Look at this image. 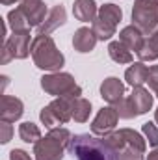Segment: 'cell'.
Returning <instances> with one entry per match:
<instances>
[{"label": "cell", "instance_id": "cell-1", "mask_svg": "<svg viewBox=\"0 0 158 160\" xmlns=\"http://www.w3.org/2000/svg\"><path fill=\"white\" fill-rule=\"evenodd\" d=\"M104 142L112 147L117 160H143L147 142L143 136L132 128H119L106 136H102Z\"/></svg>", "mask_w": 158, "mask_h": 160}, {"label": "cell", "instance_id": "cell-2", "mask_svg": "<svg viewBox=\"0 0 158 160\" xmlns=\"http://www.w3.org/2000/svg\"><path fill=\"white\" fill-rule=\"evenodd\" d=\"M69 151L77 160H117L104 138H95L91 134H75L69 143Z\"/></svg>", "mask_w": 158, "mask_h": 160}, {"label": "cell", "instance_id": "cell-3", "mask_svg": "<svg viewBox=\"0 0 158 160\" xmlns=\"http://www.w3.org/2000/svg\"><path fill=\"white\" fill-rule=\"evenodd\" d=\"M73 140V134L63 127L48 128V134L43 136L37 143H34V155L36 160H62L65 149H69V143Z\"/></svg>", "mask_w": 158, "mask_h": 160}, {"label": "cell", "instance_id": "cell-4", "mask_svg": "<svg viewBox=\"0 0 158 160\" xmlns=\"http://www.w3.org/2000/svg\"><path fill=\"white\" fill-rule=\"evenodd\" d=\"M32 60L36 67L48 73L62 71V67L65 65V56L58 50L50 36H36L32 39Z\"/></svg>", "mask_w": 158, "mask_h": 160}, {"label": "cell", "instance_id": "cell-5", "mask_svg": "<svg viewBox=\"0 0 158 160\" xmlns=\"http://www.w3.org/2000/svg\"><path fill=\"white\" fill-rule=\"evenodd\" d=\"M41 88L45 93L54 97H65V99H77L82 95V88L75 82V77L69 73H48L41 77Z\"/></svg>", "mask_w": 158, "mask_h": 160}, {"label": "cell", "instance_id": "cell-6", "mask_svg": "<svg viewBox=\"0 0 158 160\" xmlns=\"http://www.w3.org/2000/svg\"><path fill=\"white\" fill-rule=\"evenodd\" d=\"M123 19V9L117 4H104L99 8L97 19L93 21V32L99 41H106L116 36L117 24Z\"/></svg>", "mask_w": 158, "mask_h": 160}, {"label": "cell", "instance_id": "cell-7", "mask_svg": "<svg viewBox=\"0 0 158 160\" xmlns=\"http://www.w3.org/2000/svg\"><path fill=\"white\" fill-rule=\"evenodd\" d=\"M132 24L138 26L143 36H151L158 28V0H134Z\"/></svg>", "mask_w": 158, "mask_h": 160}, {"label": "cell", "instance_id": "cell-8", "mask_svg": "<svg viewBox=\"0 0 158 160\" xmlns=\"http://www.w3.org/2000/svg\"><path fill=\"white\" fill-rule=\"evenodd\" d=\"M39 119L47 128H54L60 125H65L73 119V110H71V99L65 97H56L50 104H47L39 112Z\"/></svg>", "mask_w": 158, "mask_h": 160}, {"label": "cell", "instance_id": "cell-9", "mask_svg": "<svg viewBox=\"0 0 158 160\" xmlns=\"http://www.w3.org/2000/svg\"><path fill=\"white\" fill-rule=\"evenodd\" d=\"M32 54V45H30V32H21L13 34L4 39L2 45V65H6L9 60H24Z\"/></svg>", "mask_w": 158, "mask_h": 160}, {"label": "cell", "instance_id": "cell-10", "mask_svg": "<svg viewBox=\"0 0 158 160\" xmlns=\"http://www.w3.org/2000/svg\"><path fill=\"white\" fill-rule=\"evenodd\" d=\"M117 121H119L117 110L114 106H104L102 110H99V114L95 116V119L91 123V132L95 136H106V134L114 132Z\"/></svg>", "mask_w": 158, "mask_h": 160}, {"label": "cell", "instance_id": "cell-11", "mask_svg": "<svg viewBox=\"0 0 158 160\" xmlns=\"http://www.w3.org/2000/svg\"><path fill=\"white\" fill-rule=\"evenodd\" d=\"M19 8L24 13V17L28 19L32 28H37L41 22L47 19V15H48L47 6H45L43 0H21Z\"/></svg>", "mask_w": 158, "mask_h": 160}, {"label": "cell", "instance_id": "cell-12", "mask_svg": "<svg viewBox=\"0 0 158 160\" xmlns=\"http://www.w3.org/2000/svg\"><path fill=\"white\" fill-rule=\"evenodd\" d=\"M65 21H67V11H65V8L63 6H54L50 11H48V15H47V19L41 22L39 26H37V34L39 36H48L50 32H54L56 28H60V26H63L65 24Z\"/></svg>", "mask_w": 158, "mask_h": 160}, {"label": "cell", "instance_id": "cell-13", "mask_svg": "<svg viewBox=\"0 0 158 160\" xmlns=\"http://www.w3.org/2000/svg\"><path fill=\"white\" fill-rule=\"evenodd\" d=\"M101 97H102L110 106L117 104L119 101L125 97V84L119 78H116V77L104 78V82L101 84Z\"/></svg>", "mask_w": 158, "mask_h": 160}, {"label": "cell", "instance_id": "cell-14", "mask_svg": "<svg viewBox=\"0 0 158 160\" xmlns=\"http://www.w3.org/2000/svg\"><path fill=\"white\" fill-rule=\"evenodd\" d=\"M24 114V104L21 99L11 97V95H2V110H0V119L7 123H15L22 118Z\"/></svg>", "mask_w": 158, "mask_h": 160}, {"label": "cell", "instance_id": "cell-15", "mask_svg": "<svg viewBox=\"0 0 158 160\" xmlns=\"http://www.w3.org/2000/svg\"><path fill=\"white\" fill-rule=\"evenodd\" d=\"M128 101H130V104H132V110H134L136 118L147 114V112L153 108V95H151L149 89H145L143 86L132 88V93L128 95Z\"/></svg>", "mask_w": 158, "mask_h": 160}, {"label": "cell", "instance_id": "cell-16", "mask_svg": "<svg viewBox=\"0 0 158 160\" xmlns=\"http://www.w3.org/2000/svg\"><path fill=\"white\" fill-rule=\"evenodd\" d=\"M119 41H121L130 52H136V54H138V52L143 48L145 36H143V32H141L138 26L130 24V26H125V28L119 32Z\"/></svg>", "mask_w": 158, "mask_h": 160}, {"label": "cell", "instance_id": "cell-17", "mask_svg": "<svg viewBox=\"0 0 158 160\" xmlns=\"http://www.w3.org/2000/svg\"><path fill=\"white\" fill-rule=\"evenodd\" d=\"M97 41H99V39H97V36H95L93 28L82 26V28H78V30L75 32V36H73V47H75V50H77V52L86 54V52H91V50L95 48Z\"/></svg>", "mask_w": 158, "mask_h": 160}, {"label": "cell", "instance_id": "cell-18", "mask_svg": "<svg viewBox=\"0 0 158 160\" xmlns=\"http://www.w3.org/2000/svg\"><path fill=\"white\" fill-rule=\"evenodd\" d=\"M97 13L99 9H97L95 0H75L73 4V15L80 22H89V21L93 22L97 19Z\"/></svg>", "mask_w": 158, "mask_h": 160}, {"label": "cell", "instance_id": "cell-19", "mask_svg": "<svg viewBox=\"0 0 158 160\" xmlns=\"http://www.w3.org/2000/svg\"><path fill=\"white\" fill-rule=\"evenodd\" d=\"M147 75H149V67L143 62H136L125 71V80L132 88H140V86H143L147 82Z\"/></svg>", "mask_w": 158, "mask_h": 160}, {"label": "cell", "instance_id": "cell-20", "mask_svg": "<svg viewBox=\"0 0 158 160\" xmlns=\"http://www.w3.org/2000/svg\"><path fill=\"white\" fill-rule=\"evenodd\" d=\"M138 58L140 62H155L158 60V28L145 38V43H143V48L138 52Z\"/></svg>", "mask_w": 158, "mask_h": 160}, {"label": "cell", "instance_id": "cell-21", "mask_svg": "<svg viewBox=\"0 0 158 160\" xmlns=\"http://www.w3.org/2000/svg\"><path fill=\"white\" fill-rule=\"evenodd\" d=\"M71 110H73V119L77 123H86L91 116V102L84 97L71 99Z\"/></svg>", "mask_w": 158, "mask_h": 160}, {"label": "cell", "instance_id": "cell-22", "mask_svg": "<svg viewBox=\"0 0 158 160\" xmlns=\"http://www.w3.org/2000/svg\"><path fill=\"white\" fill-rule=\"evenodd\" d=\"M7 24L13 30V34H21V32H30V22L24 17V13L21 11V8H15L7 13Z\"/></svg>", "mask_w": 158, "mask_h": 160}, {"label": "cell", "instance_id": "cell-23", "mask_svg": "<svg viewBox=\"0 0 158 160\" xmlns=\"http://www.w3.org/2000/svg\"><path fill=\"white\" fill-rule=\"evenodd\" d=\"M108 54H110V58L116 62V63H132V52L121 43V41H112L110 45H108Z\"/></svg>", "mask_w": 158, "mask_h": 160}, {"label": "cell", "instance_id": "cell-24", "mask_svg": "<svg viewBox=\"0 0 158 160\" xmlns=\"http://www.w3.org/2000/svg\"><path fill=\"white\" fill-rule=\"evenodd\" d=\"M19 136H21V140L26 142V143H37L41 138H43L41 128L36 123H32V121L21 123V127H19Z\"/></svg>", "mask_w": 158, "mask_h": 160}, {"label": "cell", "instance_id": "cell-25", "mask_svg": "<svg viewBox=\"0 0 158 160\" xmlns=\"http://www.w3.org/2000/svg\"><path fill=\"white\" fill-rule=\"evenodd\" d=\"M114 108L117 110V114H119L121 119H132V118H136V114H134V110H132V104H130V101H128V97H123L117 104H114Z\"/></svg>", "mask_w": 158, "mask_h": 160}, {"label": "cell", "instance_id": "cell-26", "mask_svg": "<svg viewBox=\"0 0 158 160\" xmlns=\"http://www.w3.org/2000/svg\"><path fill=\"white\" fill-rule=\"evenodd\" d=\"M141 130H143V134H145V140L149 142V145H153L155 149L158 147V127L155 123H143V127H141Z\"/></svg>", "mask_w": 158, "mask_h": 160}, {"label": "cell", "instance_id": "cell-27", "mask_svg": "<svg viewBox=\"0 0 158 160\" xmlns=\"http://www.w3.org/2000/svg\"><path fill=\"white\" fill-rule=\"evenodd\" d=\"M13 136V127L7 123V121H2L0 123V142L2 143H7Z\"/></svg>", "mask_w": 158, "mask_h": 160}, {"label": "cell", "instance_id": "cell-28", "mask_svg": "<svg viewBox=\"0 0 158 160\" xmlns=\"http://www.w3.org/2000/svg\"><path fill=\"white\" fill-rule=\"evenodd\" d=\"M147 84H149V88H151L155 93H158V65H153V67H149Z\"/></svg>", "mask_w": 158, "mask_h": 160}, {"label": "cell", "instance_id": "cell-29", "mask_svg": "<svg viewBox=\"0 0 158 160\" xmlns=\"http://www.w3.org/2000/svg\"><path fill=\"white\" fill-rule=\"evenodd\" d=\"M9 160H32V158H30V155H28L26 151H22V149H13V151L9 153Z\"/></svg>", "mask_w": 158, "mask_h": 160}, {"label": "cell", "instance_id": "cell-30", "mask_svg": "<svg viewBox=\"0 0 158 160\" xmlns=\"http://www.w3.org/2000/svg\"><path fill=\"white\" fill-rule=\"evenodd\" d=\"M147 160H158V147L156 149H153V151L147 155Z\"/></svg>", "mask_w": 158, "mask_h": 160}, {"label": "cell", "instance_id": "cell-31", "mask_svg": "<svg viewBox=\"0 0 158 160\" xmlns=\"http://www.w3.org/2000/svg\"><path fill=\"white\" fill-rule=\"evenodd\" d=\"M4 6H11V4H15V2H21V0H0Z\"/></svg>", "mask_w": 158, "mask_h": 160}, {"label": "cell", "instance_id": "cell-32", "mask_svg": "<svg viewBox=\"0 0 158 160\" xmlns=\"http://www.w3.org/2000/svg\"><path fill=\"white\" fill-rule=\"evenodd\" d=\"M155 121H156V125H158V108H156V112H155Z\"/></svg>", "mask_w": 158, "mask_h": 160}, {"label": "cell", "instance_id": "cell-33", "mask_svg": "<svg viewBox=\"0 0 158 160\" xmlns=\"http://www.w3.org/2000/svg\"><path fill=\"white\" fill-rule=\"evenodd\" d=\"M156 97H158V93H156Z\"/></svg>", "mask_w": 158, "mask_h": 160}]
</instances>
